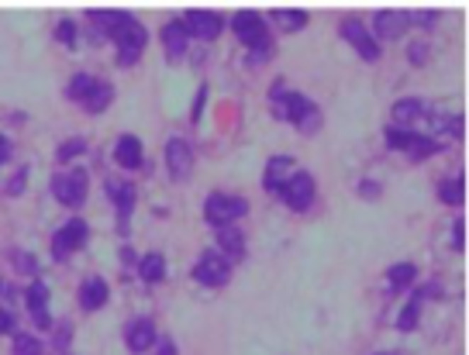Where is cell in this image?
Returning a JSON list of instances; mask_svg holds the SVG:
<instances>
[{
	"label": "cell",
	"mask_w": 469,
	"mask_h": 355,
	"mask_svg": "<svg viewBox=\"0 0 469 355\" xmlns=\"http://www.w3.org/2000/svg\"><path fill=\"white\" fill-rule=\"evenodd\" d=\"M452 228H456V231H452V242H456V245L463 248V228H466V224L459 221V224H452Z\"/></svg>",
	"instance_id": "35"
},
{
	"label": "cell",
	"mask_w": 469,
	"mask_h": 355,
	"mask_svg": "<svg viewBox=\"0 0 469 355\" xmlns=\"http://www.w3.org/2000/svg\"><path fill=\"white\" fill-rule=\"evenodd\" d=\"M14 355H42V342L31 334H18L14 338Z\"/></svg>",
	"instance_id": "27"
},
{
	"label": "cell",
	"mask_w": 469,
	"mask_h": 355,
	"mask_svg": "<svg viewBox=\"0 0 469 355\" xmlns=\"http://www.w3.org/2000/svg\"><path fill=\"white\" fill-rule=\"evenodd\" d=\"M193 276H197V283H204V286H225L228 276H232V266H228L225 255H204V259L197 262Z\"/></svg>",
	"instance_id": "5"
},
{
	"label": "cell",
	"mask_w": 469,
	"mask_h": 355,
	"mask_svg": "<svg viewBox=\"0 0 469 355\" xmlns=\"http://www.w3.org/2000/svg\"><path fill=\"white\" fill-rule=\"evenodd\" d=\"M162 45H166V52L173 59H180L186 52V28H183V21H169L162 28Z\"/></svg>",
	"instance_id": "16"
},
{
	"label": "cell",
	"mask_w": 469,
	"mask_h": 355,
	"mask_svg": "<svg viewBox=\"0 0 469 355\" xmlns=\"http://www.w3.org/2000/svg\"><path fill=\"white\" fill-rule=\"evenodd\" d=\"M90 21H94L97 28H104L107 35L114 38V35H118L121 28L128 25L131 18H128V14H121V11H94V14H90Z\"/></svg>",
	"instance_id": "18"
},
{
	"label": "cell",
	"mask_w": 469,
	"mask_h": 355,
	"mask_svg": "<svg viewBox=\"0 0 469 355\" xmlns=\"http://www.w3.org/2000/svg\"><path fill=\"white\" fill-rule=\"evenodd\" d=\"M249 211V204L242 197H232V193H210L208 204H204V218L210 224H234Z\"/></svg>",
	"instance_id": "1"
},
{
	"label": "cell",
	"mask_w": 469,
	"mask_h": 355,
	"mask_svg": "<svg viewBox=\"0 0 469 355\" xmlns=\"http://www.w3.org/2000/svg\"><path fill=\"white\" fill-rule=\"evenodd\" d=\"M7 152H11V145H7V138L0 135V156H4V159H7Z\"/></svg>",
	"instance_id": "38"
},
{
	"label": "cell",
	"mask_w": 469,
	"mask_h": 355,
	"mask_svg": "<svg viewBox=\"0 0 469 355\" xmlns=\"http://www.w3.org/2000/svg\"><path fill=\"white\" fill-rule=\"evenodd\" d=\"M55 38H59L62 45H73V42H77V28H73V21H62V25L55 28Z\"/></svg>",
	"instance_id": "33"
},
{
	"label": "cell",
	"mask_w": 469,
	"mask_h": 355,
	"mask_svg": "<svg viewBox=\"0 0 469 355\" xmlns=\"http://www.w3.org/2000/svg\"><path fill=\"white\" fill-rule=\"evenodd\" d=\"M276 21H280L283 28H304L307 25V14H304V11H280Z\"/></svg>",
	"instance_id": "31"
},
{
	"label": "cell",
	"mask_w": 469,
	"mask_h": 355,
	"mask_svg": "<svg viewBox=\"0 0 469 355\" xmlns=\"http://www.w3.org/2000/svg\"><path fill=\"white\" fill-rule=\"evenodd\" d=\"M290 176H293V159H287V156H276V159H269V165H266V176H262V183H266V190L280 193Z\"/></svg>",
	"instance_id": "11"
},
{
	"label": "cell",
	"mask_w": 469,
	"mask_h": 355,
	"mask_svg": "<svg viewBox=\"0 0 469 355\" xmlns=\"http://www.w3.org/2000/svg\"><path fill=\"white\" fill-rule=\"evenodd\" d=\"M0 163H4V156H0Z\"/></svg>",
	"instance_id": "40"
},
{
	"label": "cell",
	"mask_w": 469,
	"mask_h": 355,
	"mask_svg": "<svg viewBox=\"0 0 469 355\" xmlns=\"http://www.w3.org/2000/svg\"><path fill=\"white\" fill-rule=\"evenodd\" d=\"M411 279H414V266H411V262H400V266H393L390 269V283L397 286V290L411 286Z\"/></svg>",
	"instance_id": "26"
},
{
	"label": "cell",
	"mask_w": 469,
	"mask_h": 355,
	"mask_svg": "<svg viewBox=\"0 0 469 355\" xmlns=\"http://www.w3.org/2000/svg\"><path fill=\"white\" fill-rule=\"evenodd\" d=\"M439 197H442L445 204H463V197H466V190H463V180H445L442 187H439Z\"/></svg>",
	"instance_id": "23"
},
{
	"label": "cell",
	"mask_w": 469,
	"mask_h": 355,
	"mask_svg": "<svg viewBox=\"0 0 469 355\" xmlns=\"http://www.w3.org/2000/svg\"><path fill=\"white\" fill-rule=\"evenodd\" d=\"M25 190V176H14V180H11V193H21Z\"/></svg>",
	"instance_id": "36"
},
{
	"label": "cell",
	"mask_w": 469,
	"mask_h": 355,
	"mask_svg": "<svg viewBox=\"0 0 469 355\" xmlns=\"http://www.w3.org/2000/svg\"><path fill=\"white\" fill-rule=\"evenodd\" d=\"M217 242H221V248L228 255H242L245 252V238H242V231L234 224H217Z\"/></svg>",
	"instance_id": "19"
},
{
	"label": "cell",
	"mask_w": 469,
	"mask_h": 355,
	"mask_svg": "<svg viewBox=\"0 0 469 355\" xmlns=\"http://www.w3.org/2000/svg\"><path fill=\"white\" fill-rule=\"evenodd\" d=\"M159 355H173V345H169L166 338H162V352H159Z\"/></svg>",
	"instance_id": "39"
},
{
	"label": "cell",
	"mask_w": 469,
	"mask_h": 355,
	"mask_svg": "<svg viewBox=\"0 0 469 355\" xmlns=\"http://www.w3.org/2000/svg\"><path fill=\"white\" fill-rule=\"evenodd\" d=\"M0 331H11V314L0 310Z\"/></svg>",
	"instance_id": "37"
},
{
	"label": "cell",
	"mask_w": 469,
	"mask_h": 355,
	"mask_svg": "<svg viewBox=\"0 0 469 355\" xmlns=\"http://www.w3.org/2000/svg\"><path fill=\"white\" fill-rule=\"evenodd\" d=\"M114 42H118V59H121V66H135V62L142 59V52H145L149 35H145V28L131 18L128 25L114 35Z\"/></svg>",
	"instance_id": "2"
},
{
	"label": "cell",
	"mask_w": 469,
	"mask_h": 355,
	"mask_svg": "<svg viewBox=\"0 0 469 355\" xmlns=\"http://www.w3.org/2000/svg\"><path fill=\"white\" fill-rule=\"evenodd\" d=\"M280 197L287 200V207H293V211H307V207H311V200H314V180H311V173H304V169H293V176L283 183Z\"/></svg>",
	"instance_id": "3"
},
{
	"label": "cell",
	"mask_w": 469,
	"mask_h": 355,
	"mask_svg": "<svg viewBox=\"0 0 469 355\" xmlns=\"http://www.w3.org/2000/svg\"><path fill=\"white\" fill-rule=\"evenodd\" d=\"M387 141H390L393 149L407 152V149H411V141H414V132H407V128H404V132H400V128H390V132H387Z\"/></svg>",
	"instance_id": "29"
},
{
	"label": "cell",
	"mask_w": 469,
	"mask_h": 355,
	"mask_svg": "<svg viewBox=\"0 0 469 355\" xmlns=\"http://www.w3.org/2000/svg\"><path fill=\"white\" fill-rule=\"evenodd\" d=\"M162 276H166V259L156 255V252L145 255V259H142V279H145V283H159Z\"/></svg>",
	"instance_id": "20"
},
{
	"label": "cell",
	"mask_w": 469,
	"mask_h": 355,
	"mask_svg": "<svg viewBox=\"0 0 469 355\" xmlns=\"http://www.w3.org/2000/svg\"><path fill=\"white\" fill-rule=\"evenodd\" d=\"M83 145H86L83 138H73V141H66V145L59 149V163H69L73 156H79V152H83Z\"/></svg>",
	"instance_id": "32"
},
{
	"label": "cell",
	"mask_w": 469,
	"mask_h": 355,
	"mask_svg": "<svg viewBox=\"0 0 469 355\" xmlns=\"http://www.w3.org/2000/svg\"><path fill=\"white\" fill-rule=\"evenodd\" d=\"M94 76H86V73H79V76H73V80H69V90H66V93H69V97H73V100H86V97H90V90H94Z\"/></svg>",
	"instance_id": "22"
},
{
	"label": "cell",
	"mask_w": 469,
	"mask_h": 355,
	"mask_svg": "<svg viewBox=\"0 0 469 355\" xmlns=\"http://www.w3.org/2000/svg\"><path fill=\"white\" fill-rule=\"evenodd\" d=\"M114 159H118V165H121V169H135V165H142V141H138L135 135L118 138Z\"/></svg>",
	"instance_id": "13"
},
{
	"label": "cell",
	"mask_w": 469,
	"mask_h": 355,
	"mask_svg": "<svg viewBox=\"0 0 469 355\" xmlns=\"http://www.w3.org/2000/svg\"><path fill=\"white\" fill-rule=\"evenodd\" d=\"M55 197H59V204H66V207H79V204L86 200V173H83V169L62 173V176L55 180Z\"/></svg>",
	"instance_id": "4"
},
{
	"label": "cell",
	"mask_w": 469,
	"mask_h": 355,
	"mask_svg": "<svg viewBox=\"0 0 469 355\" xmlns=\"http://www.w3.org/2000/svg\"><path fill=\"white\" fill-rule=\"evenodd\" d=\"M79 303H83L86 310H101V307L107 303V283L104 279L90 276V279L79 286Z\"/></svg>",
	"instance_id": "12"
},
{
	"label": "cell",
	"mask_w": 469,
	"mask_h": 355,
	"mask_svg": "<svg viewBox=\"0 0 469 355\" xmlns=\"http://www.w3.org/2000/svg\"><path fill=\"white\" fill-rule=\"evenodd\" d=\"M404 28H407V14H404V11H380V14H376V31H380L383 38L404 35Z\"/></svg>",
	"instance_id": "15"
},
{
	"label": "cell",
	"mask_w": 469,
	"mask_h": 355,
	"mask_svg": "<svg viewBox=\"0 0 469 355\" xmlns=\"http://www.w3.org/2000/svg\"><path fill=\"white\" fill-rule=\"evenodd\" d=\"M166 163H169V173H173L176 180L190 176V169H193V149H190L186 138H169V145H166Z\"/></svg>",
	"instance_id": "7"
},
{
	"label": "cell",
	"mask_w": 469,
	"mask_h": 355,
	"mask_svg": "<svg viewBox=\"0 0 469 355\" xmlns=\"http://www.w3.org/2000/svg\"><path fill=\"white\" fill-rule=\"evenodd\" d=\"M114 200H118V214L125 221L131 214V207H135V190L131 187H114Z\"/></svg>",
	"instance_id": "25"
},
{
	"label": "cell",
	"mask_w": 469,
	"mask_h": 355,
	"mask_svg": "<svg viewBox=\"0 0 469 355\" xmlns=\"http://www.w3.org/2000/svg\"><path fill=\"white\" fill-rule=\"evenodd\" d=\"M341 35H345V42H352L356 49H359V55H363L366 62H376L380 59V45H376V38L366 31L359 21H345L341 25Z\"/></svg>",
	"instance_id": "9"
},
{
	"label": "cell",
	"mask_w": 469,
	"mask_h": 355,
	"mask_svg": "<svg viewBox=\"0 0 469 355\" xmlns=\"http://www.w3.org/2000/svg\"><path fill=\"white\" fill-rule=\"evenodd\" d=\"M417 314H421V297H414V301L404 307V314H400V321H397V325H400V331H411V328H414V325H417Z\"/></svg>",
	"instance_id": "28"
},
{
	"label": "cell",
	"mask_w": 469,
	"mask_h": 355,
	"mask_svg": "<svg viewBox=\"0 0 469 355\" xmlns=\"http://www.w3.org/2000/svg\"><path fill=\"white\" fill-rule=\"evenodd\" d=\"M234 35L245 42V45H266L269 38H266V21H262L259 14H252V11H242L238 18H234Z\"/></svg>",
	"instance_id": "8"
},
{
	"label": "cell",
	"mask_w": 469,
	"mask_h": 355,
	"mask_svg": "<svg viewBox=\"0 0 469 355\" xmlns=\"http://www.w3.org/2000/svg\"><path fill=\"white\" fill-rule=\"evenodd\" d=\"M407 21H414V25H435L439 14L435 11H421V14H407Z\"/></svg>",
	"instance_id": "34"
},
{
	"label": "cell",
	"mask_w": 469,
	"mask_h": 355,
	"mask_svg": "<svg viewBox=\"0 0 469 355\" xmlns=\"http://www.w3.org/2000/svg\"><path fill=\"white\" fill-rule=\"evenodd\" d=\"M186 35H197V38H214L217 31H221V18L217 14H208V11H190L186 14Z\"/></svg>",
	"instance_id": "10"
},
{
	"label": "cell",
	"mask_w": 469,
	"mask_h": 355,
	"mask_svg": "<svg viewBox=\"0 0 469 355\" xmlns=\"http://www.w3.org/2000/svg\"><path fill=\"white\" fill-rule=\"evenodd\" d=\"M435 149H439V145H435L431 138H424V135H414V141H411V149H407V152H411L414 159H424V156H431Z\"/></svg>",
	"instance_id": "30"
},
{
	"label": "cell",
	"mask_w": 469,
	"mask_h": 355,
	"mask_svg": "<svg viewBox=\"0 0 469 355\" xmlns=\"http://www.w3.org/2000/svg\"><path fill=\"white\" fill-rule=\"evenodd\" d=\"M111 97H114V90H111V83H94V90H90V97H86L83 104H86V107L94 110V114H97V110H104L107 104H111Z\"/></svg>",
	"instance_id": "21"
},
{
	"label": "cell",
	"mask_w": 469,
	"mask_h": 355,
	"mask_svg": "<svg viewBox=\"0 0 469 355\" xmlns=\"http://www.w3.org/2000/svg\"><path fill=\"white\" fill-rule=\"evenodd\" d=\"M421 110L424 107L417 100H400V104H393V117H397V124H411Z\"/></svg>",
	"instance_id": "24"
},
{
	"label": "cell",
	"mask_w": 469,
	"mask_h": 355,
	"mask_svg": "<svg viewBox=\"0 0 469 355\" xmlns=\"http://www.w3.org/2000/svg\"><path fill=\"white\" fill-rule=\"evenodd\" d=\"M86 242V221H69V224H62L59 228V235H55L52 242V252L55 259H66V255H73V248H79Z\"/></svg>",
	"instance_id": "6"
},
{
	"label": "cell",
	"mask_w": 469,
	"mask_h": 355,
	"mask_svg": "<svg viewBox=\"0 0 469 355\" xmlns=\"http://www.w3.org/2000/svg\"><path fill=\"white\" fill-rule=\"evenodd\" d=\"M156 345V328H152V321H135L128 328V349L131 352H145V349H152Z\"/></svg>",
	"instance_id": "14"
},
{
	"label": "cell",
	"mask_w": 469,
	"mask_h": 355,
	"mask_svg": "<svg viewBox=\"0 0 469 355\" xmlns=\"http://www.w3.org/2000/svg\"><path fill=\"white\" fill-rule=\"evenodd\" d=\"M45 307H49V290H45V283H31V290H28V310H31V318H35L38 325H49Z\"/></svg>",
	"instance_id": "17"
}]
</instances>
